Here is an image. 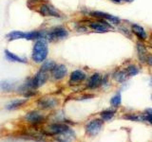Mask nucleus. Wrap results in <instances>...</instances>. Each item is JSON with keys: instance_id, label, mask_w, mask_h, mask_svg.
Returning a JSON list of instances; mask_svg holds the SVG:
<instances>
[{"instance_id": "f257e3e1", "label": "nucleus", "mask_w": 152, "mask_h": 142, "mask_svg": "<svg viewBox=\"0 0 152 142\" xmlns=\"http://www.w3.org/2000/svg\"><path fill=\"white\" fill-rule=\"evenodd\" d=\"M49 55V46L46 40H37L34 42L31 50V58L34 64H42Z\"/></svg>"}, {"instance_id": "f03ea898", "label": "nucleus", "mask_w": 152, "mask_h": 142, "mask_svg": "<svg viewBox=\"0 0 152 142\" xmlns=\"http://www.w3.org/2000/svg\"><path fill=\"white\" fill-rule=\"evenodd\" d=\"M69 35V30L64 26H55L47 30L46 40L49 42H57L64 40Z\"/></svg>"}, {"instance_id": "7ed1b4c3", "label": "nucleus", "mask_w": 152, "mask_h": 142, "mask_svg": "<svg viewBox=\"0 0 152 142\" xmlns=\"http://www.w3.org/2000/svg\"><path fill=\"white\" fill-rule=\"evenodd\" d=\"M88 27L89 30H93L97 33H107L111 30L114 27L110 23L104 19H93V20L88 21Z\"/></svg>"}, {"instance_id": "20e7f679", "label": "nucleus", "mask_w": 152, "mask_h": 142, "mask_svg": "<svg viewBox=\"0 0 152 142\" xmlns=\"http://www.w3.org/2000/svg\"><path fill=\"white\" fill-rule=\"evenodd\" d=\"M88 15L92 19H104L109 22L113 27H118L122 24V19L116 15H112L110 13L100 12V11H90L88 12Z\"/></svg>"}, {"instance_id": "39448f33", "label": "nucleus", "mask_w": 152, "mask_h": 142, "mask_svg": "<svg viewBox=\"0 0 152 142\" xmlns=\"http://www.w3.org/2000/svg\"><path fill=\"white\" fill-rule=\"evenodd\" d=\"M37 12L40 15L44 17H54V18H62V14L57 11L54 6L47 1H44L39 4Z\"/></svg>"}, {"instance_id": "423d86ee", "label": "nucleus", "mask_w": 152, "mask_h": 142, "mask_svg": "<svg viewBox=\"0 0 152 142\" xmlns=\"http://www.w3.org/2000/svg\"><path fill=\"white\" fill-rule=\"evenodd\" d=\"M104 125V121L101 118H94V120L88 121L85 126L86 134L89 136H95L97 135L100 131L102 130Z\"/></svg>"}, {"instance_id": "0eeeda50", "label": "nucleus", "mask_w": 152, "mask_h": 142, "mask_svg": "<svg viewBox=\"0 0 152 142\" xmlns=\"http://www.w3.org/2000/svg\"><path fill=\"white\" fill-rule=\"evenodd\" d=\"M59 99L55 97H43L36 101L37 106L43 110H50L59 105Z\"/></svg>"}, {"instance_id": "6e6552de", "label": "nucleus", "mask_w": 152, "mask_h": 142, "mask_svg": "<svg viewBox=\"0 0 152 142\" xmlns=\"http://www.w3.org/2000/svg\"><path fill=\"white\" fill-rule=\"evenodd\" d=\"M69 129V127L65 124V123H61V122H54L52 124H50L46 129L44 130V134L46 135H58L63 134L64 132L68 131Z\"/></svg>"}, {"instance_id": "1a4fd4ad", "label": "nucleus", "mask_w": 152, "mask_h": 142, "mask_svg": "<svg viewBox=\"0 0 152 142\" xmlns=\"http://www.w3.org/2000/svg\"><path fill=\"white\" fill-rule=\"evenodd\" d=\"M25 120L30 123L31 125L38 126V125L42 124V123H44L46 117L40 111L32 110V111H30L28 113L26 114Z\"/></svg>"}, {"instance_id": "9d476101", "label": "nucleus", "mask_w": 152, "mask_h": 142, "mask_svg": "<svg viewBox=\"0 0 152 142\" xmlns=\"http://www.w3.org/2000/svg\"><path fill=\"white\" fill-rule=\"evenodd\" d=\"M130 30L132 32L133 36H135L138 41L145 42L148 39V34H147L145 28L142 26L139 25V24H137V23L130 24Z\"/></svg>"}, {"instance_id": "9b49d317", "label": "nucleus", "mask_w": 152, "mask_h": 142, "mask_svg": "<svg viewBox=\"0 0 152 142\" xmlns=\"http://www.w3.org/2000/svg\"><path fill=\"white\" fill-rule=\"evenodd\" d=\"M102 78L103 75L99 72H94L87 79V83H86V88L89 90L97 89L102 85Z\"/></svg>"}, {"instance_id": "f8f14e48", "label": "nucleus", "mask_w": 152, "mask_h": 142, "mask_svg": "<svg viewBox=\"0 0 152 142\" xmlns=\"http://www.w3.org/2000/svg\"><path fill=\"white\" fill-rule=\"evenodd\" d=\"M88 79V76L83 70L81 69H75L69 75V83L70 85H78L81 83L85 82Z\"/></svg>"}, {"instance_id": "ddd939ff", "label": "nucleus", "mask_w": 152, "mask_h": 142, "mask_svg": "<svg viewBox=\"0 0 152 142\" xmlns=\"http://www.w3.org/2000/svg\"><path fill=\"white\" fill-rule=\"evenodd\" d=\"M50 75L55 80H63L68 75V67L64 64H56L54 68L50 71Z\"/></svg>"}, {"instance_id": "4468645a", "label": "nucleus", "mask_w": 152, "mask_h": 142, "mask_svg": "<svg viewBox=\"0 0 152 142\" xmlns=\"http://www.w3.org/2000/svg\"><path fill=\"white\" fill-rule=\"evenodd\" d=\"M18 88L17 80L10 79V80H3L0 82V91L3 93H12L15 92Z\"/></svg>"}, {"instance_id": "2eb2a0df", "label": "nucleus", "mask_w": 152, "mask_h": 142, "mask_svg": "<svg viewBox=\"0 0 152 142\" xmlns=\"http://www.w3.org/2000/svg\"><path fill=\"white\" fill-rule=\"evenodd\" d=\"M136 52H137L138 61H139L141 64H145V58H146L147 53H148V50H147L146 46L145 45V42H142V41L136 42Z\"/></svg>"}, {"instance_id": "dca6fc26", "label": "nucleus", "mask_w": 152, "mask_h": 142, "mask_svg": "<svg viewBox=\"0 0 152 142\" xmlns=\"http://www.w3.org/2000/svg\"><path fill=\"white\" fill-rule=\"evenodd\" d=\"M4 56L5 59L9 62H12V63H18V64H28V59L26 57H22L19 56L13 52L10 51L9 49H5L4 50Z\"/></svg>"}, {"instance_id": "f3484780", "label": "nucleus", "mask_w": 152, "mask_h": 142, "mask_svg": "<svg viewBox=\"0 0 152 142\" xmlns=\"http://www.w3.org/2000/svg\"><path fill=\"white\" fill-rule=\"evenodd\" d=\"M33 80H34L36 87L39 88L48 82V80H49V73L46 72V71H43L42 69H39L35 73V75L33 76Z\"/></svg>"}, {"instance_id": "a211bd4d", "label": "nucleus", "mask_w": 152, "mask_h": 142, "mask_svg": "<svg viewBox=\"0 0 152 142\" xmlns=\"http://www.w3.org/2000/svg\"><path fill=\"white\" fill-rule=\"evenodd\" d=\"M111 76H112V79L118 83H124L126 80V79L128 78L125 68H123V69L122 68H117L116 70L113 71V73H112Z\"/></svg>"}, {"instance_id": "6ab92c4d", "label": "nucleus", "mask_w": 152, "mask_h": 142, "mask_svg": "<svg viewBox=\"0 0 152 142\" xmlns=\"http://www.w3.org/2000/svg\"><path fill=\"white\" fill-rule=\"evenodd\" d=\"M28 101V99H12L9 103L6 104V109L8 111H12L16 110V109L22 107L23 105H25Z\"/></svg>"}, {"instance_id": "aec40b11", "label": "nucleus", "mask_w": 152, "mask_h": 142, "mask_svg": "<svg viewBox=\"0 0 152 142\" xmlns=\"http://www.w3.org/2000/svg\"><path fill=\"white\" fill-rule=\"evenodd\" d=\"M25 35L26 32H24L22 30H12L8 32L5 38L8 42H12V41H16V40H21V39H25Z\"/></svg>"}, {"instance_id": "412c9836", "label": "nucleus", "mask_w": 152, "mask_h": 142, "mask_svg": "<svg viewBox=\"0 0 152 142\" xmlns=\"http://www.w3.org/2000/svg\"><path fill=\"white\" fill-rule=\"evenodd\" d=\"M126 72L128 78H131V77H134V76H137L138 74L140 73V68L139 66L135 64H128L126 66Z\"/></svg>"}, {"instance_id": "4be33fe9", "label": "nucleus", "mask_w": 152, "mask_h": 142, "mask_svg": "<svg viewBox=\"0 0 152 142\" xmlns=\"http://www.w3.org/2000/svg\"><path fill=\"white\" fill-rule=\"evenodd\" d=\"M115 113L116 111L113 110V109H107V110H104L100 113V117L103 121H109L114 117Z\"/></svg>"}, {"instance_id": "5701e85b", "label": "nucleus", "mask_w": 152, "mask_h": 142, "mask_svg": "<svg viewBox=\"0 0 152 142\" xmlns=\"http://www.w3.org/2000/svg\"><path fill=\"white\" fill-rule=\"evenodd\" d=\"M56 65V63L53 60H46L42 63L40 69L43 71H46V72H50V71L54 68V66Z\"/></svg>"}, {"instance_id": "b1692460", "label": "nucleus", "mask_w": 152, "mask_h": 142, "mask_svg": "<svg viewBox=\"0 0 152 142\" xmlns=\"http://www.w3.org/2000/svg\"><path fill=\"white\" fill-rule=\"evenodd\" d=\"M125 120H130V121H145L144 120V115L141 114V115H138V114H134V113H131V114H126L123 117Z\"/></svg>"}, {"instance_id": "393cba45", "label": "nucleus", "mask_w": 152, "mask_h": 142, "mask_svg": "<svg viewBox=\"0 0 152 142\" xmlns=\"http://www.w3.org/2000/svg\"><path fill=\"white\" fill-rule=\"evenodd\" d=\"M121 103H122V95L120 92H118L110 99V104L112 107L117 108L121 105Z\"/></svg>"}, {"instance_id": "a878e982", "label": "nucleus", "mask_w": 152, "mask_h": 142, "mask_svg": "<svg viewBox=\"0 0 152 142\" xmlns=\"http://www.w3.org/2000/svg\"><path fill=\"white\" fill-rule=\"evenodd\" d=\"M118 30L121 33H123L125 36H126L127 38H129V39H132V38H133V34H132V32L130 30V28H128L126 26H122V24H121L120 26H118Z\"/></svg>"}, {"instance_id": "bb28decb", "label": "nucleus", "mask_w": 152, "mask_h": 142, "mask_svg": "<svg viewBox=\"0 0 152 142\" xmlns=\"http://www.w3.org/2000/svg\"><path fill=\"white\" fill-rule=\"evenodd\" d=\"M75 30L78 32H87L88 30V27L84 23H77L75 26Z\"/></svg>"}, {"instance_id": "cd10ccee", "label": "nucleus", "mask_w": 152, "mask_h": 142, "mask_svg": "<svg viewBox=\"0 0 152 142\" xmlns=\"http://www.w3.org/2000/svg\"><path fill=\"white\" fill-rule=\"evenodd\" d=\"M145 64H147L152 69V53H151V52H148V53H147V55H146Z\"/></svg>"}, {"instance_id": "c85d7f7f", "label": "nucleus", "mask_w": 152, "mask_h": 142, "mask_svg": "<svg viewBox=\"0 0 152 142\" xmlns=\"http://www.w3.org/2000/svg\"><path fill=\"white\" fill-rule=\"evenodd\" d=\"M109 76L108 75H104L103 78H102V85L101 86H107L108 85V83H109Z\"/></svg>"}, {"instance_id": "c756f323", "label": "nucleus", "mask_w": 152, "mask_h": 142, "mask_svg": "<svg viewBox=\"0 0 152 142\" xmlns=\"http://www.w3.org/2000/svg\"><path fill=\"white\" fill-rule=\"evenodd\" d=\"M2 142H27L25 138H8Z\"/></svg>"}, {"instance_id": "7c9ffc66", "label": "nucleus", "mask_w": 152, "mask_h": 142, "mask_svg": "<svg viewBox=\"0 0 152 142\" xmlns=\"http://www.w3.org/2000/svg\"><path fill=\"white\" fill-rule=\"evenodd\" d=\"M94 96L93 95H84V96H82V97H79V98H77V99H79V101H83V99H90V98H93Z\"/></svg>"}, {"instance_id": "2f4dec72", "label": "nucleus", "mask_w": 152, "mask_h": 142, "mask_svg": "<svg viewBox=\"0 0 152 142\" xmlns=\"http://www.w3.org/2000/svg\"><path fill=\"white\" fill-rule=\"evenodd\" d=\"M42 2H44V0H28V3H31L32 5H34V4H40Z\"/></svg>"}, {"instance_id": "473e14b6", "label": "nucleus", "mask_w": 152, "mask_h": 142, "mask_svg": "<svg viewBox=\"0 0 152 142\" xmlns=\"http://www.w3.org/2000/svg\"><path fill=\"white\" fill-rule=\"evenodd\" d=\"M109 1H111L115 4H122L123 3V0H109Z\"/></svg>"}, {"instance_id": "72a5a7b5", "label": "nucleus", "mask_w": 152, "mask_h": 142, "mask_svg": "<svg viewBox=\"0 0 152 142\" xmlns=\"http://www.w3.org/2000/svg\"><path fill=\"white\" fill-rule=\"evenodd\" d=\"M134 0H123V2H126V3H132Z\"/></svg>"}, {"instance_id": "f704fd0d", "label": "nucleus", "mask_w": 152, "mask_h": 142, "mask_svg": "<svg viewBox=\"0 0 152 142\" xmlns=\"http://www.w3.org/2000/svg\"><path fill=\"white\" fill-rule=\"evenodd\" d=\"M150 83H151V86H152V78H151V80H150Z\"/></svg>"}, {"instance_id": "c9c22d12", "label": "nucleus", "mask_w": 152, "mask_h": 142, "mask_svg": "<svg viewBox=\"0 0 152 142\" xmlns=\"http://www.w3.org/2000/svg\"><path fill=\"white\" fill-rule=\"evenodd\" d=\"M151 99H152V94H151Z\"/></svg>"}]
</instances>
